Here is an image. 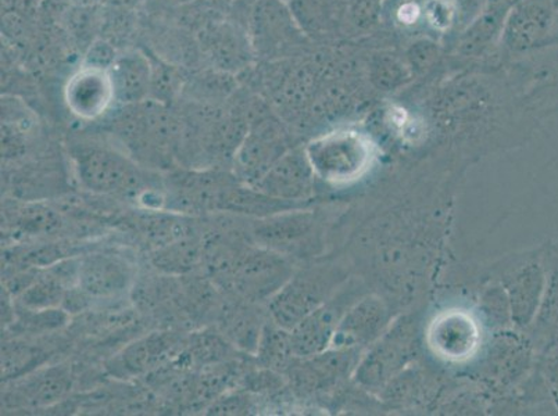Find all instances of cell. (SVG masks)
<instances>
[{"label":"cell","mask_w":558,"mask_h":416,"mask_svg":"<svg viewBox=\"0 0 558 416\" xmlns=\"http://www.w3.org/2000/svg\"><path fill=\"white\" fill-rule=\"evenodd\" d=\"M316 180L317 175L308 160L306 149L296 145L288 150L253 187L274 199L311 207L316 203L313 200L316 195Z\"/></svg>","instance_id":"15"},{"label":"cell","mask_w":558,"mask_h":416,"mask_svg":"<svg viewBox=\"0 0 558 416\" xmlns=\"http://www.w3.org/2000/svg\"><path fill=\"white\" fill-rule=\"evenodd\" d=\"M364 294L367 293L363 283L350 278L329 301L291 329L292 348L296 357H312L331 347L339 322Z\"/></svg>","instance_id":"13"},{"label":"cell","mask_w":558,"mask_h":416,"mask_svg":"<svg viewBox=\"0 0 558 416\" xmlns=\"http://www.w3.org/2000/svg\"><path fill=\"white\" fill-rule=\"evenodd\" d=\"M542 247L546 266V289L539 313L526 332L535 350L558 339V241L546 243Z\"/></svg>","instance_id":"25"},{"label":"cell","mask_w":558,"mask_h":416,"mask_svg":"<svg viewBox=\"0 0 558 416\" xmlns=\"http://www.w3.org/2000/svg\"><path fill=\"white\" fill-rule=\"evenodd\" d=\"M535 368L558 411V339L535 350Z\"/></svg>","instance_id":"34"},{"label":"cell","mask_w":558,"mask_h":416,"mask_svg":"<svg viewBox=\"0 0 558 416\" xmlns=\"http://www.w3.org/2000/svg\"><path fill=\"white\" fill-rule=\"evenodd\" d=\"M500 285L509 297L512 325L521 332L534 323L546 289V266L543 247L514 256V262L504 268Z\"/></svg>","instance_id":"12"},{"label":"cell","mask_w":558,"mask_h":416,"mask_svg":"<svg viewBox=\"0 0 558 416\" xmlns=\"http://www.w3.org/2000/svg\"><path fill=\"white\" fill-rule=\"evenodd\" d=\"M203 240L190 236L150 252V264L165 276L184 277L202 266Z\"/></svg>","instance_id":"28"},{"label":"cell","mask_w":558,"mask_h":416,"mask_svg":"<svg viewBox=\"0 0 558 416\" xmlns=\"http://www.w3.org/2000/svg\"><path fill=\"white\" fill-rule=\"evenodd\" d=\"M110 132L146 170H170L180 162L181 117L163 101L146 99L123 106L110 121Z\"/></svg>","instance_id":"1"},{"label":"cell","mask_w":558,"mask_h":416,"mask_svg":"<svg viewBox=\"0 0 558 416\" xmlns=\"http://www.w3.org/2000/svg\"><path fill=\"white\" fill-rule=\"evenodd\" d=\"M349 270L333 258L316 257L296 268L293 276L268 302V316L279 327L295 328L314 309L323 306L349 281Z\"/></svg>","instance_id":"2"},{"label":"cell","mask_w":558,"mask_h":416,"mask_svg":"<svg viewBox=\"0 0 558 416\" xmlns=\"http://www.w3.org/2000/svg\"><path fill=\"white\" fill-rule=\"evenodd\" d=\"M230 297L218 308V331L240 352L255 355L268 316H264L257 303Z\"/></svg>","instance_id":"22"},{"label":"cell","mask_w":558,"mask_h":416,"mask_svg":"<svg viewBox=\"0 0 558 416\" xmlns=\"http://www.w3.org/2000/svg\"><path fill=\"white\" fill-rule=\"evenodd\" d=\"M184 352L192 365L203 368L207 365L233 362L240 353L220 331H202L192 333L185 342Z\"/></svg>","instance_id":"29"},{"label":"cell","mask_w":558,"mask_h":416,"mask_svg":"<svg viewBox=\"0 0 558 416\" xmlns=\"http://www.w3.org/2000/svg\"><path fill=\"white\" fill-rule=\"evenodd\" d=\"M109 73L113 81L117 103L134 105L150 99L155 73L145 54L131 50L117 56Z\"/></svg>","instance_id":"23"},{"label":"cell","mask_w":558,"mask_h":416,"mask_svg":"<svg viewBox=\"0 0 558 416\" xmlns=\"http://www.w3.org/2000/svg\"><path fill=\"white\" fill-rule=\"evenodd\" d=\"M480 311L484 321L494 333L509 331L514 328L511 318L509 297L500 283L488 286L481 294Z\"/></svg>","instance_id":"32"},{"label":"cell","mask_w":558,"mask_h":416,"mask_svg":"<svg viewBox=\"0 0 558 416\" xmlns=\"http://www.w3.org/2000/svg\"><path fill=\"white\" fill-rule=\"evenodd\" d=\"M251 409V399L243 393H225L207 407L210 415H243Z\"/></svg>","instance_id":"35"},{"label":"cell","mask_w":558,"mask_h":416,"mask_svg":"<svg viewBox=\"0 0 558 416\" xmlns=\"http://www.w3.org/2000/svg\"><path fill=\"white\" fill-rule=\"evenodd\" d=\"M17 225L29 235H52L62 228L63 221L52 208L37 205L20 210Z\"/></svg>","instance_id":"33"},{"label":"cell","mask_w":558,"mask_h":416,"mask_svg":"<svg viewBox=\"0 0 558 416\" xmlns=\"http://www.w3.org/2000/svg\"><path fill=\"white\" fill-rule=\"evenodd\" d=\"M136 283V264L111 250L78 257L77 287L90 302L120 301Z\"/></svg>","instance_id":"14"},{"label":"cell","mask_w":558,"mask_h":416,"mask_svg":"<svg viewBox=\"0 0 558 416\" xmlns=\"http://www.w3.org/2000/svg\"><path fill=\"white\" fill-rule=\"evenodd\" d=\"M186 342V340H185ZM182 338L172 332H154L135 340L108 364L111 374L119 378H135L174 362L185 348Z\"/></svg>","instance_id":"18"},{"label":"cell","mask_w":558,"mask_h":416,"mask_svg":"<svg viewBox=\"0 0 558 416\" xmlns=\"http://www.w3.org/2000/svg\"><path fill=\"white\" fill-rule=\"evenodd\" d=\"M69 286L49 268H39L37 276L17 296L20 307L27 309L62 308Z\"/></svg>","instance_id":"30"},{"label":"cell","mask_w":558,"mask_h":416,"mask_svg":"<svg viewBox=\"0 0 558 416\" xmlns=\"http://www.w3.org/2000/svg\"><path fill=\"white\" fill-rule=\"evenodd\" d=\"M365 350L329 347L306 358H295L283 377L301 399L335 397L353 379Z\"/></svg>","instance_id":"10"},{"label":"cell","mask_w":558,"mask_h":416,"mask_svg":"<svg viewBox=\"0 0 558 416\" xmlns=\"http://www.w3.org/2000/svg\"><path fill=\"white\" fill-rule=\"evenodd\" d=\"M558 47L556 0H511L501 27V59Z\"/></svg>","instance_id":"8"},{"label":"cell","mask_w":558,"mask_h":416,"mask_svg":"<svg viewBox=\"0 0 558 416\" xmlns=\"http://www.w3.org/2000/svg\"><path fill=\"white\" fill-rule=\"evenodd\" d=\"M327 224L324 212L296 208L257 218L251 227L248 241L293 260H312L322 257L326 247Z\"/></svg>","instance_id":"5"},{"label":"cell","mask_w":558,"mask_h":416,"mask_svg":"<svg viewBox=\"0 0 558 416\" xmlns=\"http://www.w3.org/2000/svg\"><path fill=\"white\" fill-rule=\"evenodd\" d=\"M179 2H190V0H179Z\"/></svg>","instance_id":"36"},{"label":"cell","mask_w":558,"mask_h":416,"mask_svg":"<svg viewBox=\"0 0 558 416\" xmlns=\"http://www.w3.org/2000/svg\"><path fill=\"white\" fill-rule=\"evenodd\" d=\"M73 377L69 368L50 367L37 369L20 378L12 397L23 407H50L69 394Z\"/></svg>","instance_id":"24"},{"label":"cell","mask_w":558,"mask_h":416,"mask_svg":"<svg viewBox=\"0 0 558 416\" xmlns=\"http://www.w3.org/2000/svg\"><path fill=\"white\" fill-rule=\"evenodd\" d=\"M248 131L232 160V174L256 186L267 171L295 145L291 126L264 101L247 105Z\"/></svg>","instance_id":"4"},{"label":"cell","mask_w":558,"mask_h":416,"mask_svg":"<svg viewBox=\"0 0 558 416\" xmlns=\"http://www.w3.org/2000/svg\"><path fill=\"white\" fill-rule=\"evenodd\" d=\"M420 354V323L414 316L395 319L387 332L362 355L353 382L378 395L390 380L402 374Z\"/></svg>","instance_id":"6"},{"label":"cell","mask_w":558,"mask_h":416,"mask_svg":"<svg viewBox=\"0 0 558 416\" xmlns=\"http://www.w3.org/2000/svg\"><path fill=\"white\" fill-rule=\"evenodd\" d=\"M392 322V309L387 301L375 294H364L339 322L331 347L367 350Z\"/></svg>","instance_id":"16"},{"label":"cell","mask_w":558,"mask_h":416,"mask_svg":"<svg viewBox=\"0 0 558 416\" xmlns=\"http://www.w3.org/2000/svg\"><path fill=\"white\" fill-rule=\"evenodd\" d=\"M304 149L319 180L348 184L372 169L378 142L368 129L350 123L313 136Z\"/></svg>","instance_id":"3"},{"label":"cell","mask_w":558,"mask_h":416,"mask_svg":"<svg viewBox=\"0 0 558 416\" xmlns=\"http://www.w3.org/2000/svg\"><path fill=\"white\" fill-rule=\"evenodd\" d=\"M428 342L434 353L446 362H461L478 347L480 327L464 311L444 313L430 323Z\"/></svg>","instance_id":"21"},{"label":"cell","mask_w":558,"mask_h":416,"mask_svg":"<svg viewBox=\"0 0 558 416\" xmlns=\"http://www.w3.org/2000/svg\"><path fill=\"white\" fill-rule=\"evenodd\" d=\"M73 159L81 184L99 195H140L148 185L146 169L114 147L78 146Z\"/></svg>","instance_id":"7"},{"label":"cell","mask_w":558,"mask_h":416,"mask_svg":"<svg viewBox=\"0 0 558 416\" xmlns=\"http://www.w3.org/2000/svg\"><path fill=\"white\" fill-rule=\"evenodd\" d=\"M360 45V44H359ZM363 48V73L378 96H396L415 83L402 47L396 45H360Z\"/></svg>","instance_id":"20"},{"label":"cell","mask_w":558,"mask_h":416,"mask_svg":"<svg viewBox=\"0 0 558 416\" xmlns=\"http://www.w3.org/2000/svg\"><path fill=\"white\" fill-rule=\"evenodd\" d=\"M295 271L293 258L279 255L248 241L238 256L225 292L228 296L240 297L243 301L268 303Z\"/></svg>","instance_id":"9"},{"label":"cell","mask_w":558,"mask_h":416,"mask_svg":"<svg viewBox=\"0 0 558 416\" xmlns=\"http://www.w3.org/2000/svg\"><path fill=\"white\" fill-rule=\"evenodd\" d=\"M556 7H557V12H558V0H556Z\"/></svg>","instance_id":"37"},{"label":"cell","mask_w":558,"mask_h":416,"mask_svg":"<svg viewBox=\"0 0 558 416\" xmlns=\"http://www.w3.org/2000/svg\"><path fill=\"white\" fill-rule=\"evenodd\" d=\"M535 365V348L526 332L514 329L495 333L486 354L484 372L492 383H519Z\"/></svg>","instance_id":"19"},{"label":"cell","mask_w":558,"mask_h":416,"mask_svg":"<svg viewBox=\"0 0 558 416\" xmlns=\"http://www.w3.org/2000/svg\"><path fill=\"white\" fill-rule=\"evenodd\" d=\"M253 48L268 58L289 59L311 53V37L283 0H262L253 16Z\"/></svg>","instance_id":"11"},{"label":"cell","mask_w":558,"mask_h":416,"mask_svg":"<svg viewBox=\"0 0 558 416\" xmlns=\"http://www.w3.org/2000/svg\"><path fill=\"white\" fill-rule=\"evenodd\" d=\"M131 222L136 232L149 243L151 250L195 236L194 224L175 211H146L132 218Z\"/></svg>","instance_id":"26"},{"label":"cell","mask_w":558,"mask_h":416,"mask_svg":"<svg viewBox=\"0 0 558 416\" xmlns=\"http://www.w3.org/2000/svg\"><path fill=\"white\" fill-rule=\"evenodd\" d=\"M64 100L71 113L81 120L104 117L117 103L109 69L84 63L65 84Z\"/></svg>","instance_id":"17"},{"label":"cell","mask_w":558,"mask_h":416,"mask_svg":"<svg viewBox=\"0 0 558 416\" xmlns=\"http://www.w3.org/2000/svg\"><path fill=\"white\" fill-rule=\"evenodd\" d=\"M255 357L258 367L262 369L286 375L296 358L292 348L291 331L279 327L268 316L263 327L260 340H258Z\"/></svg>","instance_id":"27"},{"label":"cell","mask_w":558,"mask_h":416,"mask_svg":"<svg viewBox=\"0 0 558 416\" xmlns=\"http://www.w3.org/2000/svg\"><path fill=\"white\" fill-rule=\"evenodd\" d=\"M49 355L37 344L10 340L2 346V379H20L34 372L47 362Z\"/></svg>","instance_id":"31"}]
</instances>
